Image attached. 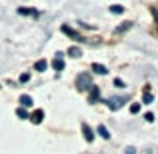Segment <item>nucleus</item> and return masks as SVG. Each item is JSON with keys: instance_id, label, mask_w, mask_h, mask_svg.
<instances>
[{"instance_id": "nucleus-10", "label": "nucleus", "mask_w": 158, "mask_h": 154, "mask_svg": "<svg viewBox=\"0 0 158 154\" xmlns=\"http://www.w3.org/2000/svg\"><path fill=\"white\" fill-rule=\"evenodd\" d=\"M96 132H98V134H100L104 140H108V138H110V132H108V128L104 126V124H100V126L96 128Z\"/></svg>"}, {"instance_id": "nucleus-1", "label": "nucleus", "mask_w": 158, "mask_h": 154, "mask_svg": "<svg viewBox=\"0 0 158 154\" xmlns=\"http://www.w3.org/2000/svg\"><path fill=\"white\" fill-rule=\"evenodd\" d=\"M76 86H78V90H90V86H92V76H90L88 72H82V74H78L76 76Z\"/></svg>"}, {"instance_id": "nucleus-18", "label": "nucleus", "mask_w": 158, "mask_h": 154, "mask_svg": "<svg viewBox=\"0 0 158 154\" xmlns=\"http://www.w3.org/2000/svg\"><path fill=\"white\" fill-rule=\"evenodd\" d=\"M28 80H30V74H28V72L20 74V82H22V84H24V82H28Z\"/></svg>"}, {"instance_id": "nucleus-13", "label": "nucleus", "mask_w": 158, "mask_h": 154, "mask_svg": "<svg viewBox=\"0 0 158 154\" xmlns=\"http://www.w3.org/2000/svg\"><path fill=\"white\" fill-rule=\"evenodd\" d=\"M110 12H112V14H122V12H124V6H120V4H112V6H110Z\"/></svg>"}, {"instance_id": "nucleus-14", "label": "nucleus", "mask_w": 158, "mask_h": 154, "mask_svg": "<svg viewBox=\"0 0 158 154\" xmlns=\"http://www.w3.org/2000/svg\"><path fill=\"white\" fill-rule=\"evenodd\" d=\"M68 54H70L72 58H80V56H82L80 48H76V46H72V48H70V50H68Z\"/></svg>"}, {"instance_id": "nucleus-20", "label": "nucleus", "mask_w": 158, "mask_h": 154, "mask_svg": "<svg viewBox=\"0 0 158 154\" xmlns=\"http://www.w3.org/2000/svg\"><path fill=\"white\" fill-rule=\"evenodd\" d=\"M144 118H146V122H154V114H152V112H146Z\"/></svg>"}, {"instance_id": "nucleus-21", "label": "nucleus", "mask_w": 158, "mask_h": 154, "mask_svg": "<svg viewBox=\"0 0 158 154\" xmlns=\"http://www.w3.org/2000/svg\"><path fill=\"white\" fill-rule=\"evenodd\" d=\"M114 86L116 88H124V82L120 80V78H114Z\"/></svg>"}, {"instance_id": "nucleus-19", "label": "nucleus", "mask_w": 158, "mask_h": 154, "mask_svg": "<svg viewBox=\"0 0 158 154\" xmlns=\"http://www.w3.org/2000/svg\"><path fill=\"white\" fill-rule=\"evenodd\" d=\"M130 26H132V22H128V24H122V26H120V28H118V30H116V32H118V34H120V32L128 30V28H130Z\"/></svg>"}, {"instance_id": "nucleus-2", "label": "nucleus", "mask_w": 158, "mask_h": 154, "mask_svg": "<svg viewBox=\"0 0 158 154\" xmlns=\"http://www.w3.org/2000/svg\"><path fill=\"white\" fill-rule=\"evenodd\" d=\"M106 104H108V108H110V110H118V108L124 104V98L112 96V98H108V100H106Z\"/></svg>"}, {"instance_id": "nucleus-22", "label": "nucleus", "mask_w": 158, "mask_h": 154, "mask_svg": "<svg viewBox=\"0 0 158 154\" xmlns=\"http://www.w3.org/2000/svg\"><path fill=\"white\" fill-rule=\"evenodd\" d=\"M134 152H136V150H134L132 146H128V148H126V154H134Z\"/></svg>"}, {"instance_id": "nucleus-9", "label": "nucleus", "mask_w": 158, "mask_h": 154, "mask_svg": "<svg viewBox=\"0 0 158 154\" xmlns=\"http://www.w3.org/2000/svg\"><path fill=\"white\" fill-rule=\"evenodd\" d=\"M46 68H48V62L44 60V58H42V60H36V62H34V70H38V72H44Z\"/></svg>"}, {"instance_id": "nucleus-12", "label": "nucleus", "mask_w": 158, "mask_h": 154, "mask_svg": "<svg viewBox=\"0 0 158 154\" xmlns=\"http://www.w3.org/2000/svg\"><path fill=\"white\" fill-rule=\"evenodd\" d=\"M32 98L28 96V94H22V96H20V104H22V108H26V106H32Z\"/></svg>"}, {"instance_id": "nucleus-17", "label": "nucleus", "mask_w": 158, "mask_h": 154, "mask_svg": "<svg viewBox=\"0 0 158 154\" xmlns=\"http://www.w3.org/2000/svg\"><path fill=\"white\" fill-rule=\"evenodd\" d=\"M130 112H132V114L140 112V102H132V104H130Z\"/></svg>"}, {"instance_id": "nucleus-3", "label": "nucleus", "mask_w": 158, "mask_h": 154, "mask_svg": "<svg viewBox=\"0 0 158 154\" xmlns=\"http://www.w3.org/2000/svg\"><path fill=\"white\" fill-rule=\"evenodd\" d=\"M62 32H64V34H68L70 38H74V40H76V42H84V38H82V36L78 34L76 30H72V28H70V26H62Z\"/></svg>"}, {"instance_id": "nucleus-11", "label": "nucleus", "mask_w": 158, "mask_h": 154, "mask_svg": "<svg viewBox=\"0 0 158 154\" xmlns=\"http://www.w3.org/2000/svg\"><path fill=\"white\" fill-rule=\"evenodd\" d=\"M142 102H144V104H152V102H154V98H152V94H150V88H148V86L144 88V96H142Z\"/></svg>"}, {"instance_id": "nucleus-8", "label": "nucleus", "mask_w": 158, "mask_h": 154, "mask_svg": "<svg viewBox=\"0 0 158 154\" xmlns=\"http://www.w3.org/2000/svg\"><path fill=\"white\" fill-rule=\"evenodd\" d=\"M92 70H94L96 74H100V76H104V74L108 72L106 66H104V64H98V62H94V64H92Z\"/></svg>"}, {"instance_id": "nucleus-4", "label": "nucleus", "mask_w": 158, "mask_h": 154, "mask_svg": "<svg viewBox=\"0 0 158 154\" xmlns=\"http://www.w3.org/2000/svg\"><path fill=\"white\" fill-rule=\"evenodd\" d=\"M28 118H30L32 124H40V122H42V118H44V110H40V108H38V110H34Z\"/></svg>"}, {"instance_id": "nucleus-5", "label": "nucleus", "mask_w": 158, "mask_h": 154, "mask_svg": "<svg viewBox=\"0 0 158 154\" xmlns=\"http://www.w3.org/2000/svg\"><path fill=\"white\" fill-rule=\"evenodd\" d=\"M82 132H84V140L86 142H92L94 140V132H92V128H90L86 122H82Z\"/></svg>"}, {"instance_id": "nucleus-6", "label": "nucleus", "mask_w": 158, "mask_h": 154, "mask_svg": "<svg viewBox=\"0 0 158 154\" xmlns=\"http://www.w3.org/2000/svg\"><path fill=\"white\" fill-rule=\"evenodd\" d=\"M52 66H54V70H58V72H60V70L64 68V60H62V52H58V54H56V58H54Z\"/></svg>"}, {"instance_id": "nucleus-15", "label": "nucleus", "mask_w": 158, "mask_h": 154, "mask_svg": "<svg viewBox=\"0 0 158 154\" xmlns=\"http://www.w3.org/2000/svg\"><path fill=\"white\" fill-rule=\"evenodd\" d=\"M20 14H30V16H38V12L36 10H32V8H20Z\"/></svg>"}, {"instance_id": "nucleus-7", "label": "nucleus", "mask_w": 158, "mask_h": 154, "mask_svg": "<svg viewBox=\"0 0 158 154\" xmlns=\"http://www.w3.org/2000/svg\"><path fill=\"white\" fill-rule=\"evenodd\" d=\"M98 98H100V88H98V86H90V102H98Z\"/></svg>"}, {"instance_id": "nucleus-16", "label": "nucleus", "mask_w": 158, "mask_h": 154, "mask_svg": "<svg viewBox=\"0 0 158 154\" xmlns=\"http://www.w3.org/2000/svg\"><path fill=\"white\" fill-rule=\"evenodd\" d=\"M16 116H18V118H22V120H26L28 118V112L24 110V108H18V110H16Z\"/></svg>"}]
</instances>
